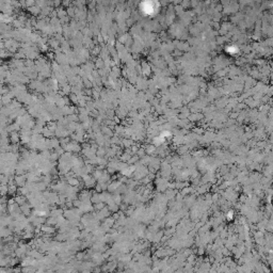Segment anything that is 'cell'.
<instances>
[{"label": "cell", "mask_w": 273, "mask_h": 273, "mask_svg": "<svg viewBox=\"0 0 273 273\" xmlns=\"http://www.w3.org/2000/svg\"><path fill=\"white\" fill-rule=\"evenodd\" d=\"M1 103H2V105H4V106H9L11 103H12V98H11L9 95H3V96H2V99H1Z\"/></svg>", "instance_id": "cell-1"}, {"label": "cell", "mask_w": 273, "mask_h": 273, "mask_svg": "<svg viewBox=\"0 0 273 273\" xmlns=\"http://www.w3.org/2000/svg\"><path fill=\"white\" fill-rule=\"evenodd\" d=\"M9 56H11V53H9L6 49H0V58H1V59L9 58Z\"/></svg>", "instance_id": "cell-2"}, {"label": "cell", "mask_w": 273, "mask_h": 273, "mask_svg": "<svg viewBox=\"0 0 273 273\" xmlns=\"http://www.w3.org/2000/svg\"><path fill=\"white\" fill-rule=\"evenodd\" d=\"M11 136V138H10L11 141H12L13 143L18 142V136H18V133H15V131H14V133H11V136Z\"/></svg>", "instance_id": "cell-3"}, {"label": "cell", "mask_w": 273, "mask_h": 273, "mask_svg": "<svg viewBox=\"0 0 273 273\" xmlns=\"http://www.w3.org/2000/svg\"><path fill=\"white\" fill-rule=\"evenodd\" d=\"M14 25H15V27H20V25H21V23L19 20H15L14 21Z\"/></svg>", "instance_id": "cell-4"}]
</instances>
